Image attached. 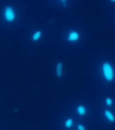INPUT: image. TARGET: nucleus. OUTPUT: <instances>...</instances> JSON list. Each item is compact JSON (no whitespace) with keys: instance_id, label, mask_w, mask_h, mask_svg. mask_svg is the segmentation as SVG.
I'll use <instances>...</instances> for the list:
<instances>
[{"instance_id":"423d86ee","label":"nucleus","mask_w":115,"mask_h":130,"mask_svg":"<svg viewBox=\"0 0 115 130\" xmlns=\"http://www.w3.org/2000/svg\"><path fill=\"white\" fill-rule=\"evenodd\" d=\"M75 110H76V113H77L80 117H85V116H86V114H87L86 106H83V105H82V104L78 105V106H76Z\"/></svg>"},{"instance_id":"9d476101","label":"nucleus","mask_w":115,"mask_h":130,"mask_svg":"<svg viewBox=\"0 0 115 130\" xmlns=\"http://www.w3.org/2000/svg\"><path fill=\"white\" fill-rule=\"evenodd\" d=\"M76 128H77V130H86V126H85L83 124H81V123L77 125Z\"/></svg>"},{"instance_id":"6e6552de","label":"nucleus","mask_w":115,"mask_h":130,"mask_svg":"<svg viewBox=\"0 0 115 130\" xmlns=\"http://www.w3.org/2000/svg\"><path fill=\"white\" fill-rule=\"evenodd\" d=\"M74 121L71 117H67V118L64 120V122H63V126H64L65 128H67V129L72 128L73 126H74Z\"/></svg>"},{"instance_id":"39448f33","label":"nucleus","mask_w":115,"mask_h":130,"mask_svg":"<svg viewBox=\"0 0 115 130\" xmlns=\"http://www.w3.org/2000/svg\"><path fill=\"white\" fill-rule=\"evenodd\" d=\"M103 116L108 120L110 123H115V115L109 109H104L103 111Z\"/></svg>"},{"instance_id":"1a4fd4ad","label":"nucleus","mask_w":115,"mask_h":130,"mask_svg":"<svg viewBox=\"0 0 115 130\" xmlns=\"http://www.w3.org/2000/svg\"><path fill=\"white\" fill-rule=\"evenodd\" d=\"M113 99L111 98V96H107L104 99V105L106 106H111L113 105Z\"/></svg>"},{"instance_id":"0eeeda50","label":"nucleus","mask_w":115,"mask_h":130,"mask_svg":"<svg viewBox=\"0 0 115 130\" xmlns=\"http://www.w3.org/2000/svg\"><path fill=\"white\" fill-rule=\"evenodd\" d=\"M42 36H43V32H42L41 30H36L31 35V40H32L33 42L39 41L40 39H41Z\"/></svg>"},{"instance_id":"9b49d317","label":"nucleus","mask_w":115,"mask_h":130,"mask_svg":"<svg viewBox=\"0 0 115 130\" xmlns=\"http://www.w3.org/2000/svg\"><path fill=\"white\" fill-rule=\"evenodd\" d=\"M60 1H61V2L63 4V3H65V2H66V1H67V0H60Z\"/></svg>"},{"instance_id":"f8f14e48","label":"nucleus","mask_w":115,"mask_h":130,"mask_svg":"<svg viewBox=\"0 0 115 130\" xmlns=\"http://www.w3.org/2000/svg\"><path fill=\"white\" fill-rule=\"evenodd\" d=\"M110 2H111V3H115V0H109Z\"/></svg>"},{"instance_id":"7ed1b4c3","label":"nucleus","mask_w":115,"mask_h":130,"mask_svg":"<svg viewBox=\"0 0 115 130\" xmlns=\"http://www.w3.org/2000/svg\"><path fill=\"white\" fill-rule=\"evenodd\" d=\"M80 37H81V35L78 31L73 30L67 35V40L69 42H72V43H75L76 41L77 42L79 41Z\"/></svg>"},{"instance_id":"f03ea898","label":"nucleus","mask_w":115,"mask_h":130,"mask_svg":"<svg viewBox=\"0 0 115 130\" xmlns=\"http://www.w3.org/2000/svg\"><path fill=\"white\" fill-rule=\"evenodd\" d=\"M3 15H4V18L6 19V21L8 22V23H12L16 18V12H15V9L14 8V7H12V6H7L5 7Z\"/></svg>"},{"instance_id":"20e7f679","label":"nucleus","mask_w":115,"mask_h":130,"mask_svg":"<svg viewBox=\"0 0 115 130\" xmlns=\"http://www.w3.org/2000/svg\"><path fill=\"white\" fill-rule=\"evenodd\" d=\"M63 72H64L63 63V62H58L55 65V67H54V74L57 77H62L63 76Z\"/></svg>"},{"instance_id":"f257e3e1","label":"nucleus","mask_w":115,"mask_h":130,"mask_svg":"<svg viewBox=\"0 0 115 130\" xmlns=\"http://www.w3.org/2000/svg\"><path fill=\"white\" fill-rule=\"evenodd\" d=\"M101 74H102V78L107 83H111L115 80L114 67L109 61H103L101 64Z\"/></svg>"}]
</instances>
